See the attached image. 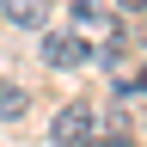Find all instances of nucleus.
I'll list each match as a JSON object with an SVG mask.
<instances>
[{"instance_id": "nucleus-1", "label": "nucleus", "mask_w": 147, "mask_h": 147, "mask_svg": "<svg viewBox=\"0 0 147 147\" xmlns=\"http://www.w3.org/2000/svg\"><path fill=\"white\" fill-rule=\"evenodd\" d=\"M92 135H98V117H92L86 104H67L61 117H55V135H49V141H55V147H86Z\"/></svg>"}, {"instance_id": "nucleus-2", "label": "nucleus", "mask_w": 147, "mask_h": 147, "mask_svg": "<svg viewBox=\"0 0 147 147\" xmlns=\"http://www.w3.org/2000/svg\"><path fill=\"white\" fill-rule=\"evenodd\" d=\"M86 55H92V49H86L80 31H49V37H43V61H49V67H80Z\"/></svg>"}, {"instance_id": "nucleus-3", "label": "nucleus", "mask_w": 147, "mask_h": 147, "mask_svg": "<svg viewBox=\"0 0 147 147\" xmlns=\"http://www.w3.org/2000/svg\"><path fill=\"white\" fill-rule=\"evenodd\" d=\"M74 25L80 31H117V6L110 0H74Z\"/></svg>"}, {"instance_id": "nucleus-4", "label": "nucleus", "mask_w": 147, "mask_h": 147, "mask_svg": "<svg viewBox=\"0 0 147 147\" xmlns=\"http://www.w3.org/2000/svg\"><path fill=\"white\" fill-rule=\"evenodd\" d=\"M0 12H6L12 25H25V31H43V18H49V0H0Z\"/></svg>"}, {"instance_id": "nucleus-5", "label": "nucleus", "mask_w": 147, "mask_h": 147, "mask_svg": "<svg viewBox=\"0 0 147 147\" xmlns=\"http://www.w3.org/2000/svg\"><path fill=\"white\" fill-rule=\"evenodd\" d=\"M25 86H18V80H6V74H0V123H12V117H25Z\"/></svg>"}, {"instance_id": "nucleus-6", "label": "nucleus", "mask_w": 147, "mask_h": 147, "mask_svg": "<svg viewBox=\"0 0 147 147\" xmlns=\"http://www.w3.org/2000/svg\"><path fill=\"white\" fill-rule=\"evenodd\" d=\"M123 55H129V43H123V31H110V37H104V49H98V61H104L110 74H123Z\"/></svg>"}, {"instance_id": "nucleus-7", "label": "nucleus", "mask_w": 147, "mask_h": 147, "mask_svg": "<svg viewBox=\"0 0 147 147\" xmlns=\"http://www.w3.org/2000/svg\"><path fill=\"white\" fill-rule=\"evenodd\" d=\"M86 147H135V141H129V135H92Z\"/></svg>"}, {"instance_id": "nucleus-8", "label": "nucleus", "mask_w": 147, "mask_h": 147, "mask_svg": "<svg viewBox=\"0 0 147 147\" xmlns=\"http://www.w3.org/2000/svg\"><path fill=\"white\" fill-rule=\"evenodd\" d=\"M110 6H129V12H141V0H110Z\"/></svg>"}]
</instances>
